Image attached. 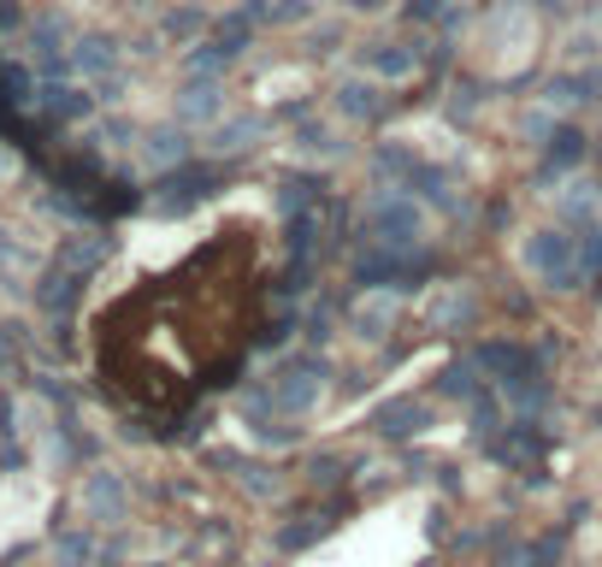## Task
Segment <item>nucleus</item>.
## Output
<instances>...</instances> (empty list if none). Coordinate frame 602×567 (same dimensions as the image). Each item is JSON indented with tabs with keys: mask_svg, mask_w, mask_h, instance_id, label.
<instances>
[{
	"mask_svg": "<svg viewBox=\"0 0 602 567\" xmlns=\"http://www.w3.org/2000/svg\"><path fill=\"white\" fill-rule=\"evenodd\" d=\"M48 113L78 119V113H90V95H78V90H48Z\"/></svg>",
	"mask_w": 602,
	"mask_h": 567,
	"instance_id": "7",
	"label": "nucleus"
},
{
	"mask_svg": "<svg viewBox=\"0 0 602 567\" xmlns=\"http://www.w3.org/2000/svg\"><path fill=\"white\" fill-rule=\"evenodd\" d=\"M585 149H579V130H550V149H543V160H550V166H573V160H579Z\"/></svg>",
	"mask_w": 602,
	"mask_h": 567,
	"instance_id": "4",
	"label": "nucleus"
},
{
	"mask_svg": "<svg viewBox=\"0 0 602 567\" xmlns=\"http://www.w3.org/2000/svg\"><path fill=\"white\" fill-rule=\"evenodd\" d=\"M361 66H366V71H378V78H408V71H414V54L396 48V42H378V48H366V54H361Z\"/></svg>",
	"mask_w": 602,
	"mask_h": 567,
	"instance_id": "2",
	"label": "nucleus"
},
{
	"mask_svg": "<svg viewBox=\"0 0 602 567\" xmlns=\"http://www.w3.org/2000/svg\"><path fill=\"white\" fill-rule=\"evenodd\" d=\"M420 409H414V402H396V409H385V414H378V432H420Z\"/></svg>",
	"mask_w": 602,
	"mask_h": 567,
	"instance_id": "6",
	"label": "nucleus"
},
{
	"mask_svg": "<svg viewBox=\"0 0 602 567\" xmlns=\"http://www.w3.org/2000/svg\"><path fill=\"white\" fill-rule=\"evenodd\" d=\"M526 260H532V272H538L543 284H555V290H573V284H579V243L562 237V231H543Z\"/></svg>",
	"mask_w": 602,
	"mask_h": 567,
	"instance_id": "1",
	"label": "nucleus"
},
{
	"mask_svg": "<svg viewBox=\"0 0 602 567\" xmlns=\"http://www.w3.org/2000/svg\"><path fill=\"white\" fill-rule=\"evenodd\" d=\"M343 107H349V113H378V90H373V83H349V90H343Z\"/></svg>",
	"mask_w": 602,
	"mask_h": 567,
	"instance_id": "8",
	"label": "nucleus"
},
{
	"mask_svg": "<svg viewBox=\"0 0 602 567\" xmlns=\"http://www.w3.org/2000/svg\"><path fill=\"white\" fill-rule=\"evenodd\" d=\"M83 503H90V515H119V508H125L119 479H113V473H95L90 491H83Z\"/></svg>",
	"mask_w": 602,
	"mask_h": 567,
	"instance_id": "3",
	"label": "nucleus"
},
{
	"mask_svg": "<svg viewBox=\"0 0 602 567\" xmlns=\"http://www.w3.org/2000/svg\"><path fill=\"white\" fill-rule=\"evenodd\" d=\"M591 267H602V231H591V243L579 249V272H591Z\"/></svg>",
	"mask_w": 602,
	"mask_h": 567,
	"instance_id": "10",
	"label": "nucleus"
},
{
	"mask_svg": "<svg viewBox=\"0 0 602 567\" xmlns=\"http://www.w3.org/2000/svg\"><path fill=\"white\" fill-rule=\"evenodd\" d=\"M408 19L437 24V19H455V12H449V0H408Z\"/></svg>",
	"mask_w": 602,
	"mask_h": 567,
	"instance_id": "9",
	"label": "nucleus"
},
{
	"mask_svg": "<svg viewBox=\"0 0 602 567\" xmlns=\"http://www.w3.org/2000/svg\"><path fill=\"white\" fill-rule=\"evenodd\" d=\"M597 160H602V149H597Z\"/></svg>",
	"mask_w": 602,
	"mask_h": 567,
	"instance_id": "11",
	"label": "nucleus"
},
{
	"mask_svg": "<svg viewBox=\"0 0 602 567\" xmlns=\"http://www.w3.org/2000/svg\"><path fill=\"white\" fill-rule=\"evenodd\" d=\"M71 66H78V71H107V66H113V42H101V36L78 42V54H71Z\"/></svg>",
	"mask_w": 602,
	"mask_h": 567,
	"instance_id": "5",
	"label": "nucleus"
}]
</instances>
